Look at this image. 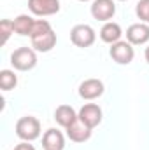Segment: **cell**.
I'll list each match as a JSON object with an SVG mask.
<instances>
[{"mask_svg":"<svg viewBox=\"0 0 149 150\" xmlns=\"http://www.w3.org/2000/svg\"><path fill=\"white\" fill-rule=\"evenodd\" d=\"M11 65L19 72H30L37 65V54L32 47H19L11 54Z\"/></svg>","mask_w":149,"mask_h":150,"instance_id":"1","label":"cell"},{"mask_svg":"<svg viewBox=\"0 0 149 150\" xmlns=\"http://www.w3.org/2000/svg\"><path fill=\"white\" fill-rule=\"evenodd\" d=\"M16 134L23 142H34L40 136V122L37 117L27 115L16 122Z\"/></svg>","mask_w":149,"mask_h":150,"instance_id":"2","label":"cell"},{"mask_svg":"<svg viewBox=\"0 0 149 150\" xmlns=\"http://www.w3.org/2000/svg\"><path fill=\"white\" fill-rule=\"evenodd\" d=\"M109 54H111L112 61H116L117 65H130L133 61L135 51H133V45L128 40H119V42L111 45Z\"/></svg>","mask_w":149,"mask_h":150,"instance_id":"3","label":"cell"},{"mask_svg":"<svg viewBox=\"0 0 149 150\" xmlns=\"http://www.w3.org/2000/svg\"><path fill=\"white\" fill-rule=\"evenodd\" d=\"M95 38H97V33L90 25H75L70 30V40L75 47H81V49L90 47L95 44Z\"/></svg>","mask_w":149,"mask_h":150,"instance_id":"4","label":"cell"},{"mask_svg":"<svg viewBox=\"0 0 149 150\" xmlns=\"http://www.w3.org/2000/svg\"><path fill=\"white\" fill-rule=\"evenodd\" d=\"M105 87H104V82L100 79H86L79 84V96L82 100H97L104 94Z\"/></svg>","mask_w":149,"mask_h":150,"instance_id":"5","label":"cell"},{"mask_svg":"<svg viewBox=\"0 0 149 150\" xmlns=\"http://www.w3.org/2000/svg\"><path fill=\"white\" fill-rule=\"evenodd\" d=\"M116 14V4L114 0H93L91 4V16L98 21H111Z\"/></svg>","mask_w":149,"mask_h":150,"instance_id":"6","label":"cell"},{"mask_svg":"<svg viewBox=\"0 0 149 150\" xmlns=\"http://www.w3.org/2000/svg\"><path fill=\"white\" fill-rule=\"evenodd\" d=\"M28 9L35 16H53L60 12V0H28Z\"/></svg>","mask_w":149,"mask_h":150,"instance_id":"7","label":"cell"},{"mask_svg":"<svg viewBox=\"0 0 149 150\" xmlns=\"http://www.w3.org/2000/svg\"><path fill=\"white\" fill-rule=\"evenodd\" d=\"M79 119L88 126V127H97L102 122V108L97 103H86L84 107H81L79 110Z\"/></svg>","mask_w":149,"mask_h":150,"instance_id":"8","label":"cell"},{"mask_svg":"<svg viewBox=\"0 0 149 150\" xmlns=\"http://www.w3.org/2000/svg\"><path fill=\"white\" fill-rule=\"evenodd\" d=\"M126 40L132 45H144L149 42V25L146 23H135L128 26L126 30Z\"/></svg>","mask_w":149,"mask_h":150,"instance_id":"9","label":"cell"},{"mask_svg":"<svg viewBox=\"0 0 149 150\" xmlns=\"http://www.w3.org/2000/svg\"><path fill=\"white\" fill-rule=\"evenodd\" d=\"M65 131H67L69 140L74 142V143H84V142H88L91 138V127H88L81 119H77L75 122H72Z\"/></svg>","mask_w":149,"mask_h":150,"instance_id":"10","label":"cell"},{"mask_svg":"<svg viewBox=\"0 0 149 150\" xmlns=\"http://www.w3.org/2000/svg\"><path fill=\"white\" fill-rule=\"evenodd\" d=\"M30 38H32V49H35L37 52H49L56 45V33H54V30H47L44 33L34 35Z\"/></svg>","mask_w":149,"mask_h":150,"instance_id":"11","label":"cell"},{"mask_svg":"<svg viewBox=\"0 0 149 150\" xmlns=\"http://www.w3.org/2000/svg\"><path fill=\"white\" fill-rule=\"evenodd\" d=\"M42 147H44V150H63L65 149V136L62 134V131L51 127L42 136Z\"/></svg>","mask_w":149,"mask_h":150,"instance_id":"12","label":"cell"},{"mask_svg":"<svg viewBox=\"0 0 149 150\" xmlns=\"http://www.w3.org/2000/svg\"><path fill=\"white\" fill-rule=\"evenodd\" d=\"M14 33L21 35V37H32L34 26H35V19L28 14H19L14 21Z\"/></svg>","mask_w":149,"mask_h":150,"instance_id":"13","label":"cell"},{"mask_svg":"<svg viewBox=\"0 0 149 150\" xmlns=\"http://www.w3.org/2000/svg\"><path fill=\"white\" fill-rule=\"evenodd\" d=\"M79 119V115L75 113V110L70 105H60L56 110H54V120L62 126V127H69L72 122H75Z\"/></svg>","mask_w":149,"mask_h":150,"instance_id":"14","label":"cell"},{"mask_svg":"<svg viewBox=\"0 0 149 150\" xmlns=\"http://www.w3.org/2000/svg\"><path fill=\"white\" fill-rule=\"evenodd\" d=\"M121 35H123V30H121V26L117 25V23H114V21H107L104 26H102V30H100V38L105 42V44H116V42H119L121 40Z\"/></svg>","mask_w":149,"mask_h":150,"instance_id":"15","label":"cell"},{"mask_svg":"<svg viewBox=\"0 0 149 150\" xmlns=\"http://www.w3.org/2000/svg\"><path fill=\"white\" fill-rule=\"evenodd\" d=\"M18 86V75L12 70H2L0 72V87L2 91H11Z\"/></svg>","mask_w":149,"mask_h":150,"instance_id":"16","label":"cell"},{"mask_svg":"<svg viewBox=\"0 0 149 150\" xmlns=\"http://www.w3.org/2000/svg\"><path fill=\"white\" fill-rule=\"evenodd\" d=\"M135 14H137V18H139L142 23L149 25V0H139V2H137V5H135Z\"/></svg>","mask_w":149,"mask_h":150,"instance_id":"17","label":"cell"},{"mask_svg":"<svg viewBox=\"0 0 149 150\" xmlns=\"http://www.w3.org/2000/svg\"><path fill=\"white\" fill-rule=\"evenodd\" d=\"M0 33H2V44H7L11 33H14V23L11 19H2L0 21Z\"/></svg>","mask_w":149,"mask_h":150,"instance_id":"18","label":"cell"},{"mask_svg":"<svg viewBox=\"0 0 149 150\" xmlns=\"http://www.w3.org/2000/svg\"><path fill=\"white\" fill-rule=\"evenodd\" d=\"M12 150H35V147L30 142H21V143H18Z\"/></svg>","mask_w":149,"mask_h":150,"instance_id":"19","label":"cell"},{"mask_svg":"<svg viewBox=\"0 0 149 150\" xmlns=\"http://www.w3.org/2000/svg\"><path fill=\"white\" fill-rule=\"evenodd\" d=\"M144 56H146V61L149 63V45L146 47V51H144Z\"/></svg>","mask_w":149,"mask_h":150,"instance_id":"20","label":"cell"},{"mask_svg":"<svg viewBox=\"0 0 149 150\" xmlns=\"http://www.w3.org/2000/svg\"><path fill=\"white\" fill-rule=\"evenodd\" d=\"M79 2H90V0H79Z\"/></svg>","mask_w":149,"mask_h":150,"instance_id":"21","label":"cell"},{"mask_svg":"<svg viewBox=\"0 0 149 150\" xmlns=\"http://www.w3.org/2000/svg\"><path fill=\"white\" fill-rule=\"evenodd\" d=\"M119 2H126V0H119Z\"/></svg>","mask_w":149,"mask_h":150,"instance_id":"22","label":"cell"}]
</instances>
